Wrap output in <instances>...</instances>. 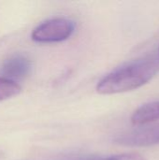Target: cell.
Returning a JSON list of instances; mask_svg holds the SVG:
<instances>
[{
    "label": "cell",
    "instance_id": "6da1fadb",
    "mask_svg": "<svg viewBox=\"0 0 159 160\" xmlns=\"http://www.w3.org/2000/svg\"><path fill=\"white\" fill-rule=\"evenodd\" d=\"M159 73L157 50L135 60H131L104 76L97 85L102 95H113L138 89Z\"/></svg>",
    "mask_w": 159,
    "mask_h": 160
},
{
    "label": "cell",
    "instance_id": "7a4b0ae2",
    "mask_svg": "<svg viewBox=\"0 0 159 160\" xmlns=\"http://www.w3.org/2000/svg\"><path fill=\"white\" fill-rule=\"evenodd\" d=\"M75 28L74 21L64 17H55L36 26L31 33V38L37 43L62 42L73 35Z\"/></svg>",
    "mask_w": 159,
    "mask_h": 160
},
{
    "label": "cell",
    "instance_id": "3957f363",
    "mask_svg": "<svg viewBox=\"0 0 159 160\" xmlns=\"http://www.w3.org/2000/svg\"><path fill=\"white\" fill-rule=\"evenodd\" d=\"M114 142L128 147H147L159 144V124L143 126L117 135Z\"/></svg>",
    "mask_w": 159,
    "mask_h": 160
},
{
    "label": "cell",
    "instance_id": "277c9868",
    "mask_svg": "<svg viewBox=\"0 0 159 160\" xmlns=\"http://www.w3.org/2000/svg\"><path fill=\"white\" fill-rule=\"evenodd\" d=\"M32 69L30 59L22 53H13L7 56L0 66L1 77L15 82L26 78Z\"/></svg>",
    "mask_w": 159,
    "mask_h": 160
},
{
    "label": "cell",
    "instance_id": "5b68a950",
    "mask_svg": "<svg viewBox=\"0 0 159 160\" xmlns=\"http://www.w3.org/2000/svg\"><path fill=\"white\" fill-rule=\"evenodd\" d=\"M159 120V100L145 103L139 107L131 116V122L135 126H147Z\"/></svg>",
    "mask_w": 159,
    "mask_h": 160
},
{
    "label": "cell",
    "instance_id": "8992f818",
    "mask_svg": "<svg viewBox=\"0 0 159 160\" xmlns=\"http://www.w3.org/2000/svg\"><path fill=\"white\" fill-rule=\"evenodd\" d=\"M21 90L20 84L0 76V102L16 97L21 93Z\"/></svg>",
    "mask_w": 159,
    "mask_h": 160
},
{
    "label": "cell",
    "instance_id": "52a82bcc",
    "mask_svg": "<svg viewBox=\"0 0 159 160\" xmlns=\"http://www.w3.org/2000/svg\"><path fill=\"white\" fill-rule=\"evenodd\" d=\"M65 160H145L137 154H119L113 156H81Z\"/></svg>",
    "mask_w": 159,
    "mask_h": 160
},
{
    "label": "cell",
    "instance_id": "ba28073f",
    "mask_svg": "<svg viewBox=\"0 0 159 160\" xmlns=\"http://www.w3.org/2000/svg\"><path fill=\"white\" fill-rule=\"evenodd\" d=\"M157 52H158V53H159V46H158V48H157Z\"/></svg>",
    "mask_w": 159,
    "mask_h": 160
}]
</instances>
